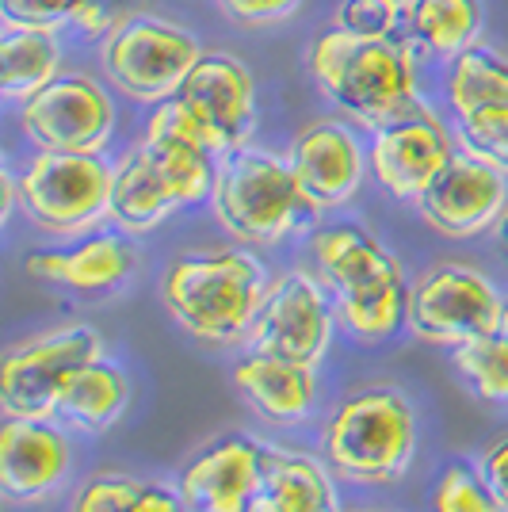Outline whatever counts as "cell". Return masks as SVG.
<instances>
[{
  "instance_id": "cell-1",
  "label": "cell",
  "mask_w": 508,
  "mask_h": 512,
  "mask_svg": "<svg viewBox=\"0 0 508 512\" xmlns=\"http://www.w3.org/2000/svg\"><path fill=\"white\" fill-rule=\"evenodd\" d=\"M310 73L344 115L371 130L421 107L413 50L398 35L363 39L333 27L310 46Z\"/></svg>"
},
{
  "instance_id": "cell-2",
  "label": "cell",
  "mask_w": 508,
  "mask_h": 512,
  "mask_svg": "<svg viewBox=\"0 0 508 512\" xmlns=\"http://www.w3.org/2000/svg\"><path fill=\"white\" fill-rule=\"evenodd\" d=\"M314 264L329 287L340 325L363 344L390 341L405 321V276L402 264L386 253L375 237L344 222L314 234Z\"/></svg>"
},
{
  "instance_id": "cell-3",
  "label": "cell",
  "mask_w": 508,
  "mask_h": 512,
  "mask_svg": "<svg viewBox=\"0 0 508 512\" xmlns=\"http://www.w3.org/2000/svg\"><path fill=\"white\" fill-rule=\"evenodd\" d=\"M264 295L268 276L260 260L245 249L180 256L161 279V299L169 318L207 344L245 341Z\"/></svg>"
},
{
  "instance_id": "cell-4",
  "label": "cell",
  "mask_w": 508,
  "mask_h": 512,
  "mask_svg": "<svg viewBox=\"0 0 508 512\" xmlns=\"http://www.w3.org/2000/svg\"><path fill=\"white\" fill-rule=\"evenodd\" d=\"M211 199L218 222L245 245H276L283 237L302 234L318 218V207L302 192L291 161L249 146L222 157Z\"/></svg>"
},
{
  "instance_id": "cell-5",
  "label": "cell",
  "mask_w": 508,
  "mask_h": 512,
  "mask_svg": "<svg viewBox=\"0 0 508 512\" xmlns=\"http://www.w3.org/2000/svg\"><path fill=\"white\" fill-rule=\"evenodd\" d=\"M325 463L340 478L382 486L398 482L417 448V417L398 390H363L344 398L325 421Z\"/></svg>"
},
{
  "instance_id": "cell-6",
  "label": "cell",
  "mask_w": 508,
  "mask_h": 512,
  "mask_svg": "<svg viewBox=\"0 0 508 512\" xmlns=\"http://www.w3.org/2000/svg\"><path fill=\"white\" fill-rule=\"evenodd\" d=\"M96 360H104V341L92 325H62L8 348L0 371L4 417H20V421L58 417L65 386Z\"/></svg>"
},
{
  "instance_id": "cell-7",
  "label": "cell",
  "mask_w": 508,
  "mask_h": 512,
  "mask_svg": "<svg viewBox=\"0 0 508 512\" xmlns=\"http://www.w3.org/2000/svg\"><path fill=\"white\" fill-rule=\"evenodd\" d=\"M115 169L100 153H35L16 176L23 214L46 234H81L107 218Z\"/></svg>"
},
{
  "instance_id": "cell-8",
  "label": "cell",
  "mask_w": 508,
  "mask_h": 512,
  "mask_svg": "<svg viewBox=\"0 0 508 512\" xmlns=\"http://www.w3.org/2000/svg\"><path fill=\"white\" fill-rule=\"evenodd\" d=\"M199 58L203 50L188 31L157 16H130L104 43V73L111 85L130 100L153 107L180 92Z\"/></svg>"
},
{
  "instance_id": "cell-9",
  "label": "cell",
  "mask_w": 508,
  "mask_h": 512,
  "mask_svg": "<svg viewBox=\"0 0 508 512\" xmlns=\"http://www.w3.org/2000/svg\"><path fill=\"white\" fill-rule=\"evenodd\" d=\"M505 302L482 272L466 264H440L417 279L409 291L405 321L428 344L459 348L501 329Z\"/></svg>"
},
{
  "instance_id": "cell-10",
  "label": "cell",
  "mask_w": 508,
  "mask_h": 512,
  "mask_svg": "<svg viewBox=\"0 0 508 512\" xmlns=\"http://www.w3.org/2000/svg\"><path fill=\"white\" fill-rule=\"evenodd\" d=\"M333 318L337 306L321 279L306 272H283L276 283H268V295L249 329V344L256 352L318 367L333 337Z\"/></svg>"
},
{
  "instance_id": "cell-11",
  "label": "cell",
  "mask_w": 508,
  "mask_h": 512,
  "mask_svg": "<svg viewBox=\"0 0 508 512\" xmlns=\"http://www.w3.org/2000/svg\"><path fill=\"white\" fill-rule=\"evenodd\" d=\"M23 134L54 153H104L115 130V104L92 77L58 73L20 104Z\"/></svg>"
},
{
  "instance_id": "cell-12",
  "label": "cell",
  "mask_w": 508,
  "mask_h": 512,
  "mask_svg": "<svg viewBox=\"0 0 508 512\" xmlns=\"http://www.w3.org/2000/svg\"><path fill=\"white\" fill-rule=\"evenodd\" d=\"M195 127L207 134L218 157L249 146L256 127V92L249 69L233 54H203L176 92Z\"/></svg>"
},
{
  "instance_id": "cell-13",
  "label": "cell",
  "mask_w": 508,
  "mask_h": 512,
  "mask_svg": "<svg viewBox=\"0 0 508 512\" xmlns=\"http://www.w3.org/2000/svg\"><path fill=\"white\" fill-rule=\"evenodd\" d=\"M451 157H455V146L447 138L444 123L424 104L375 130L367 150L375 180L394 199H421Z\"/></svg>"
},
{
  "instance_id": "cell-14",
  "label": "cell",
  "mask_w": 508,
  "mask_h": 512,
  "mask_svg": "<svg viewBox=\"0 0 508 512\" xmlns=\"http://www.w3.org/2000/svg\"><path fill=\"white\" fill-rule=\"evenodd\" d=\"M505 203V172H497L470 153H455L444 165V172L428 184V192L417 199L424 222L447 237L486 234L505 214Z\"/></svg>"
},
{
  "instance_id": "cell-15",
  "label": "cell",
  "mask_w": 508,
  "mask_h": 512,
  "mask_svg": "<svg viewBox=\"0 0 508 512\" xmlns=\"http://www.w3.org/2000/svg\"><path fill=\"white\" fill-rule=\"evenodd\" d=\"M142 150L149 153V161L157 165L161 180L169 184V192L176 195L180 207H195V203L214 195L222 157L214 153L207 134L195 127V119L184 111L176 96L153 107Z\"/></svg>"
},
{
  "instance_id": "cell-16",
  "label": "cell",
  "mask_w": 508,
  "mask_h": 512,
  "mask_svg": "<svg viewBox=\"0 0 508 512\" xmlns=\"http://www.w3.org/2000/svg\"><path fill=\"white\" fill-rule=\"evenodd\" d=\"M268 448L253 436H226L191 455L180 470V497L195 512H249L264 486Z\"/></svg>"
},
{
  "instance_id": "cell-17",
  "label": "cell",
  "mask_w": 508,
  "mask_h": 512,
  "mask_svg": "<svg viewBox=\"0 0 508 512\" xmlns=\"http://www.w3.org/2000/svg\"><path fill=\"white\" fill-rule=\"evenodd\" d=\"M291 172L298 176L302 192L310 195V203L318 211L340 207L363 184V146L352 130L337 119H321L298 134L287 150Z\"/></svg>"
},
{
  "instance_id": "cell-18",
  "label": "cell",
  "mask_w": 508,
  "mask_h": 512,
  "mask_svg": "<svg viewBox=\"0 0 508 512\" xmlns=\"http://www.w3.org/2000/svg\"><path fill=\"white\" fill-rule=\"evenodd\" d=\"M69 474V444L50 421L8 417L0 428V493L12 505H39Z\"/></svg>"
},
{
  "instance_id": "cell-19",
  "label": "cell",
  "mask_w": 508,
  "mask_h": 512,
  "mask_svg": "<svg viewBox=\"0 0 508 512\" xmlns=\"http://www.w3.org/2000/svg\"><path fill=\"white\" fill-rule=\"evenodd\" d=\"M233 386L249 406L272 421V425H298L310 417L318 383H314V367L268 352H249L233 363Z\"/></svg>"
},
{
  "instance_id": "cell-20",
  "label": "cell",
  "mask_w": 508,
  "mask_h": 512,
  "mask_svg": "<svg viewBox=\"0 0 508 512\" xmlns=\"http://www.w3.org/2000/svg\"><path fill=\"white\" fill-rule=\"evenodd\" d=\"M27 276L43 283H62L73 291H107L123 283L134 268V249L123 234H92L73 249H50L23 260Z\"/></svg>"
},
{
  "instance_id": "cell-21",
  "label": "cell",
  "mask_w": 508,
  "mask_h": 512,
  "mask_svg": "<svg viewBox=\"0 0 508 512\" xmlns=\"http://www.w3.org/2000/svg\"><path fill=\"white\" fill-rule=\"evenodd\" d=\"M176 195L161 180L157 165L149 161V153L138 146L130 150L111 176V199H107V218L123 230V234H149L157 230L172 211H176Z\"/></svg>"
},
{
  "instance_id": "cell-22",
  "label": "cell",
  "mask_w": 508,
  "mask_h": 512,
  "mask_svg": "<svg viewBox=\"0 0 508 512\" xmlns=\"http://www.w3.org/2000/svg\"><path fill=\"white\" fill-rule=\"evenodd\" d=\"M62 69V43L54 27L8 23L0 35V92L4 100H27L46 88Z\"/></svg>"
},
{
  "instance_id": "cell-23",
  "label": "cell",
  "mask_w": 508,
  "mask_h": 512,
  "mask_svg": "<svg viewBox=\"0 0 508 512\" xmlns=\"http://www.w3.org/2000/svg\"><path fill=\"white\" fill-rule=\"evenodd\" d=\"M260 497L276 512H340L337 486L329 470L310 455L268 448Z\"/></svg>"
},
{
  "instance_id": "cell-24",
  "label": "cell",
  "mask_w": 508,
  "mask_h": 512,
  "mask_svg": "<svg viewBox=\"0 0 508 512\" xmlns=\"http://www.w3.org/2000/svg\"><path fill=\"white\" fill-rule=\"evenodd\" d=\"M405 23L413 43L432 62H455L466 46H474L482 31V4L478 0H413L405 8Z\"/></svg>"
},
{
  "instance_id": "cell-25",
  "label": "cell",
  "mask_w": 508,
  "mask_h": 512,
  "mask_svg": "<svg viewBox=\"0 0 508 512\" xmlns=\"http://www.w3.org/2000/svg\"><path fill=\"white\" fill-rule=\"evenodd\" d=\"M127 398L130 386L123 367L96 360L88 363L85 371H77V379L65 386L62 402H58V417L65 425L81 428V432H104L123 417Z\"/></svg>"
},
{
  "instance_id": "cell-26",
  "label": "cell",
  "mask_w": 508,
  "mask_h": 512,
  "mask_svg": "<svg viewBox=\"0 0 508 512\" xmlns=\"http://www.w3.org/2000/svg\"><path fill=\"white\" fill-rule=\"evenodd\" d=\"M447 104L459 119L489 107H508V62L497 50L466 46L447 73Z\"/></svg>"
},
{
  "instance_id": "cell-27",
  "label": "cell",
  "mask_w": 508,
  "mask_h": 512,
  "mask_svg": "<svg viewBox=\"0 0 508 512\" xmlns=\"http://www.w3.org/2000/svg\"><path fill=\"white\" fill-rule=\"evenodd\" d=\"M455 367L486 402H508V337L489 333L455 348Z\"/></svg>"
},
{
  "instance_id": "cell-28",
  "label": "cell",
  "mask_w": 508,
  "mask_h": 512,
  "mask_svg": "<svg viewBox=\"0 0 508 512\" xmlns=\"http://www.w3.org/2000/svg\"><path fill=\"white\" fill-rule=\"evenodd\" d=\"M432 512H505V509H501L497 497L489 493L482 470L466 467V463H451V467H444V474L436 478Z\"/></svg>"
},
{
  "instance_id": "cell-29",
  "label": "cell",
  "mask_w": 508,
  "mask_h": 512,
  "mask_svg": "<svg viewBox=\"0 0 508 512\" xmlns=\"http://www.w3.org/2000/svg\"><path fill=\"white\" fill-rule=\"evenodd\" d=\"M459 146L508 176V107H489L459 119Z\"/></svg>"
},
{
  "instance_id": "cell-30",
  "label": "cell",
  "mask_w": 508,
  "mask_h": 512,
  "mask_svg": "<svg viewBox=\"0 0 508 512\" xmlns=\"http://www.w3.org/2000/svg\"><path fill=\"white\" fill-rule=\"evenodd\" d=\"M138 493H142V482H134L127 474H100L73 493L69 512H130Z\"/></svg>"
},
{
  "instance_id": "cell-31",
  "label": "cell",
  "mask_w": 508,
  "mask_h": 512,
  "mask_svg": "<svg viewBox=\"0 0 508 512\" xmlns=\"http://www.w3.org/2000/svg\"><path fill=\"white\" fill-rule=\"evenodd\" d=\"M398 16H402V8L390 0H344L333 27L363 35V39H386V35H394Z\"/></svg>"
},
{
  "instance_id": "cell-32",
  "label": "cell",
  "mask_w": 508,
  "mask_h": 512,
  "mask_svg": "<svg viewBox=\"0 0 508 512\" xmlns=\"http://www.w3.org/2000/svg\"><path fill=\"white\" fill-rule=\"evenodd\" d=\"M85 0H0L4 23H23V27H62L73 23L77 8Z\"/></svg>"
},
{
  "instance_id": "cell-33",
  "label": "cell",
  "mask_w": 508,
  "mask_h": 512,
  "mask_svg": "<svg viewBox=\"0 0 508 512\" xmlns=\"http://www.w3.org/2000/svg\"><path fill=\"white\" fill-rule=\"evenodd\" d=\"M222 8L245 27H268V23L287 20L298 8V0H222Z\"/></svg>"
},
{
  "instance_id": "cell-34",
  "label": "cell",
  "mask_w": 508,
  "mask_h": 512,
  "mask_svg": "<svg viewBox=\"0 0 508 512\" xmlns=\"http://www.w3.org/2000/svg\"><path fill=\"white\" fill-rule=\"evenodd\" d=\"M478 470H482V478H486L489 493L497 497V505L508 512V436H501L493 448H486Z\"/></svg>"
},
{
  "instance_id": "cell-35",
  "label": "cell",
  "mask_w": 508,
  "mask_h": 512,
  "mask_svg": "<svg viewBox=\"0 0 508 512\" xmlns=\"http://www.w3.org/2000/svg\"><path fill=\"white\" fill-rule=\"evenodd\" d=\"M73 27H77L85 39H100V35H111L119 23L111 16L107 0H85V4L77 8V16H73Z\"/></svg>"
},
{
  "instance_id": "cell-36",
  "label": "cell",
  "mask_w": 508,
  "mask_h": 512,
  "mask_svg": "<svg viewBox=\"0 0 508 512\" xmlns=\"http://www.w3.org/2000/svg\"><path fill=\"white\" fill-rule=\"evenodd\" d=\"M180 501L184 497H176V493L169 490V486H142V493H138V501L130 505V512H180Z\"/></svg>"
},
{
  "instance_id": "cell-37",
  "label": "cell",
  "mask_w": 508,
  "mask_h": 512,
  "mask_svg": "<svg viewBox=\"0 0 508 512\" xmlns=\"http://www.w3.org/2000/svg\"><path fill=\"white\" fill-rule=\"evenodd\" d=\"M497 245H501V253L508 256V207H505V214L497 218Z\"/></svg>"
},
{
  "instance_id": "cell-38",
  "label": "cell",
  "mask_w": 508,
  "mask_h": 512,
  "mask_svg": "<svg viewBox=\"0 0 508 512\" xmlns=\"http://www.w3.org/2000/svg\"><path fill=\"white\" fill-rule=\"evenodd\" d=\"M249 512H276V509H272V505H268V501H264V497H256L253 505H249Z\"/></svg>"
},
{
  "instance_id": "cell-39",
  "label": "cell",
  "mask_w": 508,
  "mask_h": 512,
  "mask_svg": "<svg viewBox=\"0 0 508 512\" xmlns=\"http://www.w3.org/2000/svg\"><path fill=\"white\" fill-rule=\"evenodd\" d=\"M501 337H508V302H505V314H501V329H497Z\"/></svg>"
},
{
  "instance_id": "cell-40",
  "label": "cell",
  "mask_w": 508,
  "mask_h": 512,
  "mask_svg": "<svg viewBox=\"0 0 508 512\" xmlns=\"http://www.w3.org/2000/svg\"><path fill=\"white\" fill-rule=\"evenodd\" d=\"M390 4H398V8H402V12H405V8H409V4H413V0H390Z\"/></svg>"
}]
</instances>
